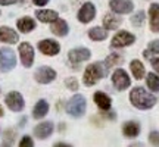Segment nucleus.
<instances>
[{
    "instance_id": "1",
    "label": "nucleus",
    "mask_w": 159,
    "mask_h": 147,
    "mask_svg": "<svg viewBox=\"0 0 159 147\" xmlns=\"http://www.w3.org/2000/svg\"><path fill=\"white\" fill-rule=\"evenodd\" d=\"M130 102L134 108L140 109V110H148L152 109L156 105V96L153 93L148 91L143 87H134L130 91Z\"/></svg>"
},
{
    "instance_id": "2",
    "label": "nucleus",
    "mask_w": 159,
    "mask_h": 147,
    "mask_svg": "<svg viewBox=\"0 0 159 147\" xmlns=\"http://www.w3.org/2000/svg\"><path fill=\"white\" fill-rule=\"evenodd\" d=\"M108 71L109 69L106 68V65L103 62H94L89 65L84 71V75H83V82L84 85L87 87H91V85H94L99 81V79L105 78L106 75H108Z\"/></svg>"
},
{
    "instance_id": "3",
    "label": "nucleus",
    "mask_w": 159,
    "mask_h": 147,
    "mask_svg": "<svg viewBox=\"0 0 159 147\" xmlns=\"http://www.w3.org/2000/svg\"><path fill=\"white\" fill-rule=\"evenodd\" d=\"M85 108H87L85 97L81 94H75L68 100L65 109H66V113L71 115L72 118H81L85 113Z\"/></svg>"
},
{
    "instance_id": "4",
    "label": "nucleus",
    "mask_w": 159,
    "mask_h": 147,
    "mask_svg": "<svg viewBox=\"0 0 159 147\" xmlns=\"http://www.w3.org/2000/svg\"><path fill=\"white\" fill-rule=\"evenodd\" d=\"M16 65V56L12 49L2 47L0 49V72H9Z\"/></svg>"
},
{
    "instance_id": "5",
    "label": "nucleus",
    "mask_w": 159,
    "mask_h": 147,
    "mask_svg": "<svg viewBox=\"0 0 159 147\" xmlns=\"http://www.w3.org/2000/svg\"><path fill=\"white\" fill-rule=\"evenodd\" d=\"M112 84L118 91H124L131 85V79L124 69L118 68L115 69L114 74H112Z\"/></svg>"
},
{
    "instance_id": "6",
    "label": "nucleus",
    "mask_w": 159,
    "mask_h": 147,
    "mask_svg": "<svg viewBox=\"0 0 159 147\" xmlns=\"http://www.w3.org/2000/svg\"><path fill=\"white\" fill-rule=\"evenodd\" d=\"M136 41V37L128 33V31H119L115 34V37L112 38V43H111V47L112 49H122V47H127V46H131Z\"/></svg>"
},
{
    "instance_id": "7",
    "label": "nucleus",
    "mask_w": 159,
    "mask_h": 147,
    "mask_svg": "<svg viewBox=\"0 0 159 147\" xmlns=\"http://www.w3.org/2000/svg\"><path fill=\"white\" fill-rule=\"evenodd\" d=\"M109 7L112 9L114 13L125 15V13H131L133 12L134 3L131 0H111L109 2Z\"/></svg>"
},
{
    "instance_id": "8",
    "label": "nucleus",
    "mask_w": 159,
    "mask_h": 147,
    "mask_svg": "<svg viewBox=\"0 0 159 147\" xmlns=\"http://www.w3.org/2000/svg\"><path fill=\"white\" fill-rule=\"evenodd\" d=\"M77 16H78V21L81 24L91 22L94 19V16H96V6L93 5V3H90V2H87V3H84V5L80 7Z\"/></svg>"
},
{
    "instance_id": "9",
    "label": "nucleus",
    "mask_w": 159,
    "mask_h": 147,
    "mask_svg": "<svg viewBox=\"0 0 159 147\" xmlns=\"http://www.w3.org/2000/svg\"><path fill=\"white\" fill-rule=\"evenodd\" d=\"M19 56H21V62L25 68H31L33 62H34V49L30 43H22L19 44Z\"/></svg>"
},
{
    "instance_id": "10",
    "label": "nucleus",
    "mask_w": 159,
    "mask_h": 147,
    "mask_svg": "<svg viewBox=\"0 0 159 147\" xmlns=\"http://www.w3.org/2000/svg\"><path fill=\"white\" fill-rule=\"evenodd\" d=\"M34 78L40 84H49L53 79L56 78V72L55 69H52L50 66H40L34 74Z\"/></svg>"
},
{
    "instance_id": "11",
    "label": "nucleus",
    "mask_w": 159,
    "mask_h": 147,
    "mask_svg": "<svg viewBox=\"0 0 159 147\" xmlns=\"http://www.w3.org/2000/svg\"><path fill=\"white\" fill-rule=\"evenodd\" d=\"M6 106L13 112H21L24 109V99L18 91H11L5 99Z\"/></svg>"
},
{
    "instance_id": "12",
    "label": "nucleus",
    "mask_w": 159,
    "mask_h": 147,
    "mask_svg": "<svg viewBox=\"0 0 159 147\" xmlns=\"http://www.w3.org/2000/svg\"><path fill=\"white\" fill-rule=\"evenodd\" d=\"M39 50L43 55H47V56H56L57 53L61 51V46L55 40H50V38L41 40L39 43Z\"/></svg>"
},
{
    "instance_id": "13",
    "label": "nucleus",
    "mask_w": 159,
    "mask_h": 147,
    "mask_svg": "<svg viewBox=\"0 0 159 147\" xmlns=\"http://www.w3.org/2000/svg\"><path fill=\"white\" fill-rule=\"evenodd\" d=\"M91 56V53L89 49H85V47H77V49H72V50H69L68 53V59L69 62L72 63H81V62H85V60H89Z\"/></svg>"
},
{
    "instance_id": "14",
    "label": "nucleus",
    "mask_w": 159,
    "mask_h": 147,
    "mask_svg": "<svg viewBox=\"0 0 159 147\" xmlns=\"http://www.w3.org/2000/svg\"><path fill=\"white\" fill-rule=\"evenodd\" d=\"M53 122L50 121H44V122H40L39 125H35L34 128V136L40 140H46L47 137L52 136V132H53Z\"/></svg>"
},
{
    "instance_id": "15",
    "label": "nucleus",
    "mask_w": 159,
    "mask_h": 147,
    "mask_svg": "<svg viewBox=\"0 0 159 147\" xmlns=\"http://www.w3.org/2000/svg\"><path fill=\"white\" fill-rule=\"evenodd\" d=\"M149 27L152 33H159V3L149 6Z\"/></svg>"
},
{
    "instance_id": "16",
    "label": "nucleus",
    "mask_w": 159,
    "mask_h": 147,
    "mask_svg": "<svg viewBox=\"0 0 159 147\" xmlns=\"http://www.w3.org/2000/svg\"><path fill=\"white\" fill-rule=\"evenodd\" d=\"M93 100H94V103L97 105V108L100 109V110H105V112H108L109 109H111V106H112L111 97H109L106 93H103V91H97V93H94Z\"/></svg>"
},
{
    "instance_id": "17",
    "label": "nucleus",
    "mask_w": 159,
    "mask_h": 147,
    "mask_svg": "<svg viewBox=\"0 0 159 147\" xmlns=\"http://www.w3.org/2000/svg\"><path fill=\"white\" fill-rule=\"evenodd\" d=\"M122 134L127 138H136L140 134V124L136 121H127L122 124Z\"/></svg>"
},
{
    "instance_id": "18",
    "label": "nucleus",
    "mask_w": 159,
    "mask_h": 147,
    "mask_svg": "<svg viewBox=\"0 0 159 147\" xmlns=\"http://www.w3.org/2000/svg\"><path fill=\"white\" fill-rule=\"evenodd\" d=\"M19 40L18 33H15L12 28L9 27H0V41L6 43V44H15Z\"/></svg>"
},
{
    "instance_id": "19",
    "label": "nucleus",
    "mask_w": 159,
    "mask_h": 147,
    "mask_svg": "<svg viewBox=\"0 0 159 147\" xmlns=\"http://www.w3.org/2000/svg\"><path fill=\"white\" fill-rule=\"evenodd\" d=\"M50 31L55 35H57V37H65V35L68 34L69 27H68V24H66V21H63V19H56L55 22H52Z\"/></svg>"
},
{
    "instance_id": "20",
    "label": "nucleus",
    "mask_w": 159,
    "mask_h": 147,
    "mask_svg": "<svg viewBox=\"0 0 159 147\" xmlns=\"http://www.w3.org/2000/svg\"><path fill=\"white\" fill-rule=\"evenodd\" d=\"M121 24H122V19L119 16H116L115 13H106L103 16V27H105L106 31L108 29H116Z\"/></svg>"
},
{
    "instance_id": "21",
    "label": "nucleus",
    "mask_w": 159,
    "mask_h": 147,
    "mask_svg": "<svg viewBox=\"0 0 159 147\" xmlns=\"http://www.w3.org/2000/svg\"><path fill=\"white\" fill-rule=\"evenodd\" d=\"M35 16H37V19H39L40 22H55L56 19H59V15H57V12L55 11H47V9H44V11H37L35 12Z\"/></svg>"
},
{
    "instance_id": "22",
    "label": "nucleus",
    "mask_w": 159,
    "mask_h": 147,
    "mask_svg": "<svg viewBox=\"0 0 159 147\" xmlns=\"http://www.w3.org/2000/svg\"><path fill=\"white\" fill-rule=\"evenodd\" d=\"M47 112H49V103L44 99H41L35 103L34 109H33V116H34V119H41L47 115Z\"/></svg>"
},
{
    "instance_id": "23",
    "label": "nucleus",
    "mask_w": 159,
    "mask_h": 147,
    "mask_svg": "<svg viewBox=\"0 0 159 147\" xmlns=\"http://www.w3.org/2000/svg\"><path fill=\"white\" fill-rule=\"evenodd\" d=\"M16 25H18V29H19L21 33L27 34V33H31V31L35 28V21L30 16H24L18 21Z\"/></svg>"
},
{
    "instance_id": "24",
    "label": "nucleus",
    "mask_w": 159,
    "mask_h": 147,
    "mask_svg": "<svg viewBox=\"0 0 159 147\" xmlns=\"http://www.w3.org/2000/svg\"><path fill=\"white\" fill-rule=\"evenodd\" d=\"M130 69H131V74L134 75V78L136 79H142L144 75H146V71H144V65H143L140 60H131L130 63Z\"/></svg>"
},
{
    "instance_id": "25",
    "label": "nucleus",
    "mask_w": 159,
    "mask_h": 147,
    "mask_svg": "<svg viewBox=\"0 0 159 147\" xmlns=\"http://www.w3.org/2000/svg\"><path fill=\"white\" fill-rule=\"evenodd\" d=\"M89 37L93 41H103V40L108 38V31L105 28H102V27H93L89 31Z\"/></svg>"
},
{
    "instance_id": "26",
    "label": "nucleus",
    "mask_w": 159,
    "mask_h": 147,
    "mask_svg": "<svg viewBox=\"0 0 159 147\" xmlns=\"http://www.w3.org/2000/svg\"><path fill=\"white\" fill-rule=\"evenodd\" d=\"M146 84H148V88L153 93H158L159 91V75L155 72L148 74L146 77Z\"/></svg>"
},
{
    "instance_id": "27",
    "label": "nucleus",
    "mask_w": 159,
    "mask_h": 147,
    "mask_svg": "<svg viewBox=\"0 0 159 147\" xmlns=\"http://www.w3.org/2000/svg\"><path fill=\"white\" fill-rule=\"evenodd\" d=\"M122 56L121 55H118V53H112V55H109L108 57H106V60H105V65H106V68H114V66H118V65H121L122 63Z\"/></svg>"
},
{
    "instance_id": "28",
    "label": "nucleus",
    "mask_w": 159,
    "mask_h": 147,
    "mask_svg": "<svg viewBox=\"0 0 159 147\" xmlns=\"http://www.w3.org/2000/svg\"><path fill=\"white\" fill-rule=\"evenodd\" d=\"M13 140H15V132L12 130H7L5 134H3V144L0 147H12Z\"/></svg>"
},
{
    "instance_id": "29",
    "label": "nucleus",
    "mask_w": 159,
    "mask_h": 147,
    "mask_svg": "<svg viewBox=\"0 0 159 147\" xmlns=\"http://www.w3.org/2000/svg\"><path fill=\"white\" fill-rule=\"evenodd\" d=\"M144 12L140 11V12H137L136 15H133V18H131V24L134 25V27H142L143 24H144Z\"/></svg>"
},
{
    "instance_id": "30",
    "label": "nucleus",
    "mask_w": 159,
    "mask_h": 147,
    "mask_svg": "<svg viewBox=\"0 0 159 147\" xmlns=\"http://www.w3.org/2000/svg\"><path fill=\"white\" fill-rule=\"evenodd\" d=\"M149 143L153 147H159V131H152L149 134Z\"/></svg>"
},
{
    "instance_id": "31",
    "label": "nucleus",
    "mask_w": 159,
    "mask_h": 147,
    "mask_svg": "<svg viewBox=\"0 0 159 147\" xmlns=\"http://www.w3.org/2000/svg\"><path fill=\"white\" fill-rule=\"evenodd\" d=\"M18 147H34V141L30 136H24L21 138V141L18 144Z\"/></svg>"
},
{
    "instance_id": "32",
    "label": "nucleus",
    "mask_w": 159,
    "mask_h": 147,
    "mask_svg": "<svg viewBox=\"0 0 159 147\" xmlns=\"http://www.w3.org/2000/svg\"><path fill=\"white\" fill-rule=\"evenodd\" d=\"M65 85H66L71 91H77V90H78V81H77L75 78H66V79H65Z\"/></svg>"
},
{
    "instance_id": "33",
    "label": "nucleus",
    "mask_w": 159,
    "mask_h": 147,
    "mask_svg": "<svg viewBox=\"0 0 159 147\" xmlns=\"http://www.w3.org/2000/svg\"><path fill=\"white\" fill-rule=\"evenodd\" d=\"M150 53H156L159 55V40H153L149 43V49H148Z\"/></svg>"
},
{
    "instance_id": "34",
    "label": "nucleus",
    "mask_w": 159,
    "mask_h": 147,
    "mask_svg": "<svg viewBox=\"0 0 159 147\" xmlns=\"http://www.w3.org/2000/svg\"><path fill=\"white\" fill-rule=\"evenodd\" d=\"M150 63H152V68L155 69V72L159 75V57H155V59H150Z\"/></svg>"
},
{
    "instance_id": "35",
    "label": "nucleus",
    "mask_w": 159,
    "mask_h": 147,
    "mask_svg": "<svg viewBox=\"0 0 159 147\" xmlns=\"http://www.w3.org/2000/svg\"><path fill=\"white\" fill-rule=\"evenodd\" d=\"M18 0H0V6H9V5H13L16 3Z\"/></svg>"
},
{
    "instance_id": "36",
    "label": "nucleus",
    "mask_w": 159,
    "mask_h": 147,
    "mask_svg": "<svg viewBox=\"0 0 159 147\" xmlns=\"http://www.w3.org/2000/svg\"><path fill=\"white\" fill-rule=\"evenodd\" d=\"M33 3L37 5V6H44V5L49 3V0H33Z\"/></svg>"
},
{
    "instance_id": "37",
    "label": "nucleus",
    "mask_w": 159,
    "mask_h": 147,
    "mask_svg": "<svg viewBox=\"0 0 159 147\" xmlns=\"http://www.w3.org/2000/svg\"><path fill=\"white\" fill-rule=\"evenodd\" d=\"M53 147H72V146H71V144H66V143L59 141V143H55V146Z\"/></svg>"
},
{
    "instance_id": "38",
    "label": "nucleus",
    "mask_w": 159,
    "mask_h": 147,
    "mask_svg": "<svg viewBox=\"0 0 159 147\" xmlns=\"http://www.w3.org/2000/svg\"><path fill=\"white\" fill-rule=\"evenodd\" d=\"M128 147H146L143 143H133V144H130Z\"/></svg>"
},
{
    "instance_id": "39",
    "label": "nucleus",
    "mask_w": 159,
    "mask_h": 147,
    "mask_svg": "<svg viewBox=\"0 0 159 147\" xmlns=\"http://www.w3.org/2000/svg\"><path fill=\"white\" fill-rule=\"evenodd\" d=\"M0 116H3V109H2V106H0Z\"/></svg>"
}]
</instances>
